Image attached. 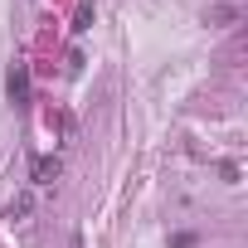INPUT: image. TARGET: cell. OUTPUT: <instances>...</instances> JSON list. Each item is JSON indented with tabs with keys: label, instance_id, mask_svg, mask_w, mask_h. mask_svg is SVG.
<instances>
[{
	"label": "cell",
	"instance_id": "cell-1",
	"mask_svg": "<svg viewBox=\"0 0 248 248\" xmlns=\"http://www.w3.org/2000/svg\"><path fill=\"white\" fill-rule=\"evenodd\" d=\"M10 102H15V107H25V102H30V68H25V63L10 73Z\"/></svg>",
	"mask_w": 248,
	"mask_h": 248
},
{
	"label": "cell",
	"instance_id": "cell-2",
	"mask_svg": "<svg viewBox=\"0 0 248 248\" xmlns=\"http://www.w3.org/2000/svg\"><path fill=\"white\" fill-rule=\"evenodd\" d=\"M59 170H63V161H59V156H39V161H34V185H54V180H59Z\"/></svg>",
	"mask_w": 248,
	"mask_h": 248
},
{
	"label": "cell",
	"instance_id": "cell-3",
	"mask_svg": "<svg viewBox=\"0 0 248 248\" xmlns=\"http://www.w3.org/2000/svg\"><path fill=\"white\" fill-rule=\"evenodd\" d=\"M229 20H238V0H229V5H209V15H204V25H229Z\"/></svg>",
	"mask_w": 248,
	"mask_h": 248
},
{
	"label": "cell",
	"instance_id": "cell-4",
	"mask_svg": "<svg viewBox=\"0 0 248 248\" xmlns=\"http://www.w3.org/2000/svg\"><path fill=\"white\" fill-rule=\"evenodd\" d=\"M93 25V0H83V5H78V15H73V34H83Z\"/></svg>",
	"mask_w": 248,
	"mask_h": 248
},
{
	"label": "cell",
	"instance_id": "cell-5",
	"mask_svg": "<svg viewBox=\"0 0 248 248\" xmlns=\"http://www.w3.org/2000/svg\"><path fill=\"white\" fill-rule=\"evenodd\" d=\"M30 209H34V200H30V195H20V200H15V204H10V214H5V219H25V214H30Z\"/></svg>",
	"mask_w": 248,
	"mask_h": 248
},
{
	"label": "cell",
	"instance_id": "cell-6",
	"mask_svg": "<svg viewBox=\"0 0 248 248\" xmlns=\"http://www.w3.org/2000/svg\"><path fill=\"white\" fill-rule=\"evenodd\" d=\"M68 248H83V238H78V233H73V243H68Z\"/></svg>",
	"mask_w": 248,
	"mask_h": 248
}]
</instances>
